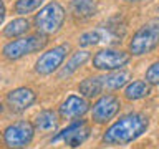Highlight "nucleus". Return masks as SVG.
Returning a JSON list of instances; mask_svg holds the SVG:
<instances>
[{
    "label": "nucleus",
    "instance_id": "1",
    "mask_svg": "<svg viewBox=\"0 0 159 149\" xmlns=\"http://www.w3.org/2000/svg\"><path fill=\"white\" fill-rule=\"evenodd\" d=\"M149 126V119L143 113H129L119 118L116 123L106 129L103 134V142L109 146H123L138 139L141 134L146 133Z\"/></svg>",
    "mask_w": 159,
    "mask_h": 149
},
{
    "label": "nucleus",
    "instance_id": "20",
    "mask_svg": "<svg viewBox=\"0 0 159 149\" xmlns=\"http://www.w3.org/2000/svg\"><path fill=\"white\" fill-rule=\"evenodd\" d=\"M42 3H43V0H17V3H15V12L20 13V15L30 13V12H33V10H37Z\"/></svg>",
    "mask_w": 159,
    "mask_h": 149
},
{
    "label": "nucleus",
    "instance_id": "17",
    "mask_svg": "<svg viewBox=\"0 0 159 149\" xmlns=\"http://www.w3.org/2000/svg\"><path fill=\"white\" fill-rule=\"evenodd\" d=\"M129 79V73L128 71H114V73H109L106 76H103V86L104 89H119L123 88L124 84L128 83Z\"/></svg>",
    "mask_w": 159,
    "mask_h": 149
},
{
    "label": "nucleus",
    "instance_id": "22",
    "mask_svg": "<svg viewBox=\"0 0 159 149\" xmlns=\"http://www.w3.org/2000/svg\"><path fill=\"white\" fill-rule=\"evenodd\" d=\"M3 18H5V5H3L2 0H0V25H2Z\"/></svg>",
    "mask_w": 159,
    "mask_h": 149
},
{
    "label": "nucleus",
    "instance_id": "11",
    "mask_svg": "<svg viewBox=\"0 0 159 149\" xmlns=\"http://www.w3.org/2000/svg\"><path fill=\"white\" fill-rule=\"evenodd\" d=\"M89 109V104L84 98L70 94L60 106V118L61 119H78L83 114H86Z\"/></svg>",
    "mask_w": 159,
    "mask_h": 149
},
{
    "label": "nucleus",
    "instance_id": "3",
    "mask_svg": "<svg viewBox=\"0 0 159 149\" xmlns=\"http://www.w3.org/2000/svg\"><path fill=\"white\" fill-rule=\"evenodd\" d=\"M65 22V8L58 2H50L35 15V27L42 35L57 33Z\"/></svg>",
    "mask_w": 159,
    "mask_h": 149
},
{
    "label": "nucleus",
    "instance_id": "4",
    "mask_svg": "<svg viewBox=\"0 0 159 149\" xmlns=\"http://www.w3.org/2000/svg\"><path fill=\"white\" fill-rule=\"evenodd\" d=\"M2 138L8 149H25L35 138V126L30 121H15L3 129Z\"/></svg>",
    "mask_w": 159,
    "mask_h": 149
},
{
    "label": "nucleus",
    "instance_id": "6",
    "mask_svg": "<svg viewBox=\"0 0 159 149\" xmlns=\"http://www.w3.org/2000/svg\"><path fill=\"white\" fill-rule=\"evenodd\" d=\"M131 60V53H126L123 50L104 48L93 56V66L103 71H114L126 66Z\"/></svg>",
    "mask_w": 159,
    "mask_h": 149
},
{
    "label": "nucleus",
    "instance_id": "18",
    "mask_svg": "<svg viewBox=\"0 0 159 149\" xmlns=\"http://www.w3.org/2000/svg\"><path fill=\"white\" fill-rule=\"evenodd\" d=\"M28 28H30V22H28V20H25V18H15V20H12V22L7 25V27H5L3 35H5V37H8V38L20 37V35L27 33Z\"/></svg>",
    "mask_w": 159,
    "mask_h": 149
},
{
    "label": "nucleus",
    "instance_id": "24",
    "mask_svg": "<svg viewBox=\"0 0 159 149\" xmlns=\"http://www.w3.org/2000/svg\"><path fill=\"white\" fill-rule=\"evenodd\" d=\"M124 2H141V0H124Z\"/></svg>",
    "mask_w": 159,
    "mask_h": 149
},
{
    "label": "nucleus",
    "instance_id": "13",
    "mask_svg": "<svg viewBox=\"0 0 159 149\" xmlns=\"http://www.w3.org/2000/svg\"><path fill=\"white\" fill-rule=\"evenodd\" d=\"M70 12L76 20H88L96 13V2L94 0H71Z\"/></svg>",
    "mask_w": 159,
    "mask_h": 149
},
{
    "label": "nucleus",
    "instance_id": "9",
    "mask_svg": "<svg viewBox=\"0 0 159 149\" xmlns=\"http://www.w3.org/2000/svg\"><path fill=\"white\" fill-rule=\"evenodd\" d=\"M119 108H121V101H119V98L116 94H103V96H99L91 109L93 123L106 124L118 114Z\"/></svg>",
    "mask_w": 159,
    "mask_h": 149
},
{
    "label": "nucleus",
    "instance_id": "10",
    "mask_svg": "<svg viewBox=\"0 0 159 149\" xmlns=\"http://www.w3.org/2000/svg\"><path fill=\"white\" fill-rule=\"evenodd\" d=\"M37 99V94L32 88H17L7 93V106L13 113H22L28 109Z\"/></svg>",
    "mask_w": 159,
    "mask_h": 149
},
{
    "label": "nucleus",
    "instance_id": "14",
    "mask_svg": "<svg viewBox=\"0 0 159 149\" xmlns=\"http://www.w3.org/2000/svg\"><path fill=\"white\" fill-rule=\"evenodd\" d=\"M80 93L83 94L84 98H96L101 94V91L104 89L103 86V76H91V78H86L80 83Z\"/></svg>",
    "mask_w": 159,
    "mask_h": 149
},
{
    "label": "nucleus",
    "instance_id": "12",
    "mask_svg": "<svg viewBox=\"0 0 159 149\" xmlns=\"http://www.w3.org/2000/svg\"><path fill=\"white\" fill-rule=\"evenodd\" d=\"M60 124V114H57L53 109H43L40 111L33 119L35 131L40 133H55Z\"/></svg>",
    "mask_w": 159,
    "mask_h": 149
},
{
    "label": "nucleus",
    "instance_id": "19",
    "mask_svg": "<svg viewBox=\"0 0 159 149\" xmlns=\"http://www.w3.org/2000/svg\"><path fill=\"white\" fill-rule=\"evenodd\" d=\"M104 38H106L104 28H98V30H93V32L83 33L81 37H80V40H78V43L81 45V47H91V45H96L99 42H103Z\"/></svg>",
    "mask_w": 159,
    "mask_h": 149
},
{
    "label": "nucleus",
    "instance_id": "23",
    "mask_svg": "<svg viewBox=\"0 0 159 149\" xmlns=\"http://www.w3.org/2000/svg\"><path fill=\"white\" fill-rule=\"evenodd\" d=\"M3 111V104H2V101H0V113Z\"/></svg>",
    "mask_w": 159,
    "mask_h": 149
},
{
    "label": "nucleus",
    "instance_id": "2",
    "mask_svg": "<svg viewBox=\"0 0 159 149\" xmlns=\"http://www.w3.org/2000/svg\"><path fill=\"white\" fill-rule=\"evenodd\" d=\"M159 45V18L149 20L144 23L136 33L133 35V40L129 42V52L131 55L141 56L149 52H152Z\"/></svg>",
    "mask_w": 159,
    "mask_h": 149
},
{
    "label": "nucleus",
    "instance_id": "16",
    "mask_svg": "<svg viewBox=\"0 0 159 149\" xmlns=\"http://www.w3.org/2000/svg\"><path fill=\"white\" fill-rule=\"evenodd\" d=\"M88 58H89V52H76L71 58H70V61L61 68V71H60V78H65V76L73 74L80 66H83V65L88 61Z\"/></svg>",
    "mask_w": 159,
    "mask_h": 149
},
{
    "label": "nucleus",
    "instance_id": "21",
    "mask_svg": "<svg viewBox=\"0 0 159 149\" xmlns=\"http://www.w3.org/2000/svg\"><path fill=\"white\" fill-rule=\"evenodd\" d=\"M146 81L149 84H159V61L152 63L146 71Z\"/></svg>",
    "mask_w": 159,
    "mask_h": 149
},
{
    "label": "nucleus",
    "instance_id": "7",
    "mask_svg": "<svg viewBox=\"0 0 159 149\" xmlns=\"http://www.w3.org/2000/svg\"><path fill=\"white\" fill-rule=\"evenodd\" d=\"M68 50H70L68 45H58V47L50 48L48 52L40 55V58L37 60V63H35V71L38 74H43V76L55 73L60 66H61L63 60L66 58Z\"/></svg>",
    "mask_w": 159,
    "mask_h": 149
},
{
    "label": "nucleus",
    "instance_id": "8",
    "mask_svg": "<svg viewBox=\"0 0 159 149\" xmlns=\"http://www.w3.org/2000/svg\"><path fill=\"white\" fill-rule=\"evenodd\" d=\"M89 133H91L89 124L86 121H83V119H78V121L70 124L68 128H65L63 131H60L57 136H53L52 142L63 141L70 147H78L89 138Z\"/></svg>",
    "mask_w": 159,
    "mask_h": 149
},
{
    "label": "nucleus",
    "instance_id": "5",
    "mask_svg": "<svg viewBox=\"0 0 159 149\" xmlns=\"http://www.w3.org/2000/svg\"><path fill=\"white\" fill-rule=\"evenodd\" d=\"M45 45H47L45 35H30L27 38H18L7 43L3 47V56L8 60H18L25 55L40 52Z\"/></svg>",
    "mask_w": 159,
    "mask_h": 149
},
{
    "label": "nucleus",
    "instance_id": "15",
    "mask_svg": "<svg viewBox=\"0 0 159 149\" xmlns=\"http://www.w3.org/2000/svg\"><path fill=\"white\" fill-rule=\"evenodd\" d=\"M149 93H151L149 83L143 81V79H136V81L129 83L126 86V89H124V98L129 99V101H136V99L146 98Z\"/></svg>",
    "mask_w": 159,
    "mask_h": 149
}]
</instances>
